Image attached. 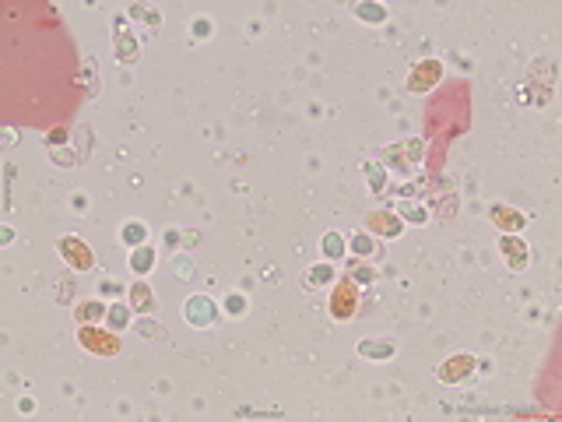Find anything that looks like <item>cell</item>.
<instances>
[{"label": "cell", "mask_w": 562, "mask_h": 422, "mask_svg": "<svg viewBox=\"0 0 562 422\" xmlns=\"http://www.w3.org/2000/svg\"><path fill=\"white\" fill-rule=\"evenodd\" d=\"M499 253H503V261H506V268H510V271H524V268H527V257H531L527 243H524L520 236H513V232H503V239H499Z\"/></svg>", "instance_id": "ba28073f"}, {"label": "cell", "mask_w": 562, "mask_h": 422, "mask_svg": "<svg viewBox=\"0 0 562 422\" xmlns=\"http://www.w3.org/2000/svg\"><path fill=\"white\" fill-rule=\"evenodd\" d=\"M440 78H443V64H440V60H418V64L411 67V74H408V92L425 96Z\"/></svg>", "instance_id": "52a82bcc"}, {"label": "cell", "mask_w": 562, "mask_h": 422, "mask_svg": "<svg viewBox=\"0 0 562 422\" xmlns=\"http://www.w3.org/2000/svg\"><path fill=\"white\" fill-rule=\"evenodd\" d=\"M225 314H232V316L246 314V296H243V292H229V296H225Z\"/></svg>", "instance_id": "d4e9b609"}, {"label": "cell", "mask_w": 562, "mask_h": 422, "mask_svg": "<svg viewBox=\"0 0 562 422\" xmlns=\"http://www.w3.org/2000/svg\"><path fill=\"white\" fill-rule=\"evenodd\" d=\"M334 282H338V268H334L331 261L313 264V268L302 275V285H306V289H323V285H334Z\"/></svg>", "instance_id": "8fae6325"}, {"label": "cell", "mask_w": 562, "mask_h": 422, "mask_svg": "<svg viewBox=\"0 0 562 422\" xmlns=\"http://www.w3.org/2000/svg\"><path fill=\"white\" fill-rule=\"evenodd\" d=\"M78 345H81L85 352H92V355H102V359L123 352L120 334H116V331H102V327H95V324H81V327H78Z\"/></svg>", "instance_id": "6da1fadb"}, {"label": "cell", "mask_w": 562, "mask_h": 422, "mask_svg": "<svg viewBox=\"0 0 562 422\" xmlns=\"http://www.w3.org/2000/svg\"><path fill=\"white\" fill-rule=\"evenodd\" d=\"M105 314H109V307H102L98 300H88V303H78V307H74V320H78V324H95V320H102Z\"/></svg>", "instance_id": "ac0fdd59"}, {"label": "cell", "mask_w": 562, "mask_h": 422, "mask_svg": "<svg viewBox=\"0 0 562 422\" xmlns=\"http://www.w3.org/2000/svg\"><path fill=\"white\" fill-rule=\"evenodd\" d=\"M474 370H478V359H474L471 352H454L450 359L440 363L436 380H440V384H464V380L474 377Z\"/></svg>", "instance_id": "277c9868"}, {"label": "cell", "mask_w": 562, "mask_h": 422, "mask_svg": "<svg viewBox=\"0 0 562 422\" xmlns=\"http://www.w3.org/2000/svg\"><path fill=\"white\" fill-rule=\"evenodd\" d=\"M98 292H120V285H116V282H102Z\"/></svg>", "instance_id": "1f68e13d"}, {"label": "cell", "mask_w": 562, "mask_h": 422, "mask_svg": "<svg viewBox=\"0 0 562 422\" xmlns=\"http://www.w3.org/2000/svg\"><path fill=\"white\" fill-rule=\"evenodd\" d=\"M57 253L64 257V264H67L71 271H92L95 268L92 246H88L81 236H74V232H67V236L57 239Z\"/></svg>", "instance_id": "3957f363"}, {"label": "cell", "mask_w": 562, "mask_h": 422, "mask_svg": "<svg viewBox=\"0 0 562 422\" xmlns=\"http://www.w3.org/2000/svg\"><path fill=\"white\" fill-rule=\"evenodd\" d=\"M373 278H376V271L362 261V257H359V261H352V282H355V285H359V282H366V285H369Z\"/></svg>", "instance_id": "cb8c5ba5"}, {"label": "cell", "mask_w": 562, "mask_h": 422, "mask_svg": "<svg viewBox=\"0 0 562 422\" xmlns=\"http://www.w3.org/2000/svg\"><path fill=\"white\" fill-rule=\"evenodd\" d=\"M127 296H130V310H137V314H151V307H155V292H151L144 282H134V285L127 289Z\"/></svg>", "instance_id": "7c38bea8"}, {"label": "cell", "mask_w": 562, "mask_h": 422, "mask_svg": "<svg viewBox=\"0 0 562 422\" xmlns=\"http://www.w3.org/2000/svg\"><path fill=\"white\" fill-rule=\"evenodd\" d=\"M183 316H187L190 327H214L218 324V307H214L211 296H187Z\"/></svg>", "instance_id": "8992f818"}, {"label": "cell", "mask_w": 562, "mask_h": 422, "mask_svg": "<svg viewBox=\"0 0 562 422\" xmlns=\"http://www.w3.org/2000/svg\"><path fill=\"white\" fill-rule=\"evenodd\" d=\"M488 218H492V225H495L499 232H513V236L527 225V215L520 208H510V205H492V208H488Z\"/></svg>", "instance_id": "9c48e42d"}, {"label": "cell", "mask_w": 562, "mask_h": 422, "mask_svg": "<svg viewBox=\"0 0 562 422\" xmlns=\"http://www.w3.org/2000/svg\"><path fill=\"white\" fill-rule=\"evenodd\" d=\"M320 250H323L327 261H341V257H345V236H341V232H327V236L320 239Z\"/></svg>", "instance_id": "d6986e66"}, {"label": "cell", "mask_w": 562, "mask_h": 422, "mask_svg": "<svg viewBox=\"0 0 562 422\" xmlns=\"http://www.w3.org/2000/svg\"><path fill=\"white\" fill-rule=\"evenodd\" d=\"M130 18H134V21H148L151 28H159V25H162V14H159L155 7H141V4H134V7H130Z\"/></svg>", "instance_id": "603a6c76"}, {"label": "cell", "mask_w": 562, "mask_h": 422, "mask_svg": "<svg viewBox=\"0 0 562 422\" xmlns=\"http://www.w3.org/2000/svg\"><path fill=\"white\" fill-rule=\"evenodd\" d=\"M74 208L85 211V208H88V198H81V194H78V198H74Z\"/></svg>", "instance_id": "d6a6232c"}, {"label": "cell", "mask_w": 562, "mask_h": 422, "mask_svg": "<svg viewBox=\"0 0 562 422\" xmlns=\"http://www.w3.org/2000/svg\"><path fill=\"white\" fill-rule=\"evenodd\" d=\"M151 268H155V250H151L148 243H141V246H134V250H130V271L144 278V275H148Z\"/></svg>", "instance_id": "4fadbf2b"}, {"label": "cell", "mask_w": 562, "mask_h": 422, "mask_svg": "<svg viewBox=\"0 0 562 422\" xmlns=\"http://www.w3.org/2000/svg\"><path fill=\"white\" fill-rule=\"evenodd\" d=\"M116 57L123 60V64H137L141 60V42L130 35V32H123V21H116Z\"/></svg>", "instance_id": "30bf717a"}, {"label": "cell", "mask_w": 562, "mask_h": 422, "mask_svg": "<svg viewBox=\"0 0 562 422\" xmlns=\"http://www.w3.org/2000/svg\"><path fill=\"white\" fill-rule=\"evenodd\" d=\"M327 314L334 316L338 324H348L352 316L359 314V285L352 278H341L327 300Z\"/></svg>", "instance_id": "7a4b0ae2"}, {"label": "cell", "mask_w": 562, "mask_h": 422, "mask_svg": "<svg viewBox=\"0 0 562 422\" xmlns=\"http://www.w3.org/2000/svg\"><path fill=\"white\" fill-rule=\"evenodd\" d=\"M18 409L28 416V412H35V401H32V398H21V405H18Z\"/></svg>", "instance_id": "f546056e"}, {"label": "cell", "mask_w": 562, "mask_h": 422, "mask_svg": "<svg viewBox=\"0 0 562 422\" xmlns=\"http://www.w3.org/2000/svg\"><path fill=\"white\" fill-rule=\"evenodd\" d=\"M352 250H355L359 257H373V253H376V239L362 229V232H355V236H352Z\"/></svg>", "instance_id": "7402d4cb"}, {"label": "cell", "mask_w": 562, "mask_h": 422, "mask_svg": "<svg viewBox=\"0 0 562 422\" xmlns=\"http://www.w3.org/2000/svg\"><path fill=\"white\" fill-rule=\"evenodd\" d=\"M120 239L134 250V246H141V243H148V225L144 222H123V229H120Z\"/></svg>", "instance_id": "e0dca14e"}, {"label": "cell", "mask_w": 562, "mask_h": 422, "mask_svg": "<svg viewBox=\"0 0 562 422\" xmlns=\"http://www.w3.org/2000/svg\"><path fill=\"white\" fill-rule=\"evenodd\" d=\"M105 320L113 324V331L130 327V303H113V307H109V314H105Z\"/></svg>", "instance_id": "44dd1931"}, {"label": "cell", "mask_w": 562, "mask_h": 422, "mask_svg": "<svg viewBox=\"0 0 562 422\" xmlns=\"http://www.w3.org/2000/svg\"><path fill=\"white\" fill-rule=\"evenodd\" d=\"M176 275H180V278H190V264H187V261H180V264H176Z\"/></svg>", "instance_id": "4dcf8cb0"}, {"label": "cell", "mask_w": 562, "mask_h": 422, "mask_svg": "<svg viewBox=\"0 0 562 422\" xmlns=\"http://www.w3.org/2000/svg\"><path fill=\"white\" fill-rule=\"evenodd\" d=\"M359 355H362V359L383 363V359L394 355V341H373V338H366V341H359Z\"/></svg>", "instance_id": "9a60e30c"}, {"label": "cell", "mask_w": 562, "mask_h": 422, "mask_svg": "<svg viewBox=\"0 0 562 422\" xmlns=\"http://www.w3.org/2000/svg\"><path fill=\"white\" fill-rule=\"evenodd\" d=\"M397 215H401V222H415V225L429 222V208L418 205V201H411V198H404V201L397 205Z\"/></svg>", "instance_id": "2e32d148"}, {"label": "cell", "mask_w": 562, "mask_h": 422, "mask_svg": "<svg viewBox=\"0 0 562 422\" xmlns=\"http://www.w3.org/2000/svg\"><path fill=\"white\" fill-rule=\"evenodd\" d=\"M130 327H134L137 334H144L148 341H169V331H166V327H159V320H151L148 314H141Z\"/></svg>", "instance_id": "5bb4252c"}, {"label": "cell", "mask_w": 562, "mask_h": 422, "mask_svg": "<svg viewBox=\"0 0 562 422\" xmlns=\"http://www.w3.org/2000/svg\"><path fill=\"white\" fill-rule=\"evenodd\" d=\"M190 32H193L197 39H207V35H211V21H207V18H197V21L190 25Z\"/></svg>", "instance_id": "4316f807"}, {"label": "cell", "mask_w": 562, "mask_h": 422, "mask_svg": "<svg viewBox=\"0 0 562 422\" xmlns=\"http://www.w3.org/2000/svg\"><path fill=\"white\" fill-rule=\"evenodd\" d=\"M176 243H180V232H176V229H173V232L166 229V246H176Z\"/></svg>", "instance_id": "f1b7e54d"}, {"label": "cell", "mask_w": 562, "mask_h": 422, "mask_svg": "<svg viewBox=\"0 0 562 422\" xmlns=\"http://www.w3.org/2000/svg\"><path fill=\"white\" fill-rule=\"evenodd\" d=\"M362 229H366V232H373V236H383V239H397V236H401V229H404V222H401V215H397V211L376 208V211H366Z\"/></svg>", "instance_id": "5b68a950"}, {"label": "cell", "mask_w": 562, "mask_h": 422, "mask_svg": "<svg viewBox=\"0 0 562 422\" xmlns=\"http://www.w3.org/2000/svg\"><path fill=\"white\" fill-rule=\"evenodd\" d=\"M183 243H187V246H197V243H200V232H183Z\"/></svg>", "instance_id": "83f0119b"}, {"label": "cell", "mask_w": 562, "mask_h": 422, "mask_svg": "<svg viewBox=\"0 0 562 422\" xmlns=\"http://www.w3.org/2000/svg\"><path fill=\"white\" fill-rule=\"evenodd\" d=\"M366 176H369V187H373V194H383V187H386V176H383V169H379L376 162H369V166H366Z\"/></svg>", "instance_id": "484cf974"}, {"label": "cell", "mask_w": 562, "mask_h": 422, "mask_svg": "<svg viewBox=\"0 0 562 422\" xmlns=\"http://www.w3.org/2000/svg\"><path fill=\"white\" fill-rule=\"evenodd\" d=\"M355 14H359V21H369V25L386 21V7H383V4H359Z\"/></svg>", "instance_id": "ffe728a7"}]
</instances>
